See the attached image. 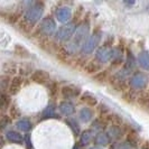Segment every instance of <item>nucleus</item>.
<instances>
[{
    "mask_svg": "<svg viewBox=\"0 0 149 149\" xmlns=\"http://www.w3.org/2000/svg\"><path fill=\"white\" fill-rule=\"evenodd\" d=\"M76 28H77V24L75 22L64 24L56 31V34H55V42L56 43H60V44L68 43L72 38L74 37Z\"/></svg>",
    "mask_w": 149,
    "mask_h": 149,
    "instance_id": "nucleus-1",
    "label": "nucleus"
},
{
    "mask_svg": "<svg viewBox=\"0 0 149 149\" xmlns=\"http://www.w3.org/2000/svg\"><path fill=\"white\" fill-rule=\"evenodd\" d=\"M43 14H44V3L42 0H37L29 8H27L25 16H24V19H26L29 24L35 26L40 20Z\"/></svg>",
    "mask_w": 149,
    "mask_h": 149,
    "instance_id": "nucleus-2",
    "label": "nucleus"
},
{
    "mask_svg": "<svg viewBox=\"0 0 149 149\" xmlns=\"http://www.w3.org/2000/svg\"><path fill=\"white\" fill-rule=\"evenodd\" d=\"M101 37H102V33L100 30L95 29L92 33V35L89 36V38L85 40V43L83 44L82 48H81V52L84 55H90L93 52H95L99 48V44L101 42Z\"/></svg>",
    "mask_w": 149,
    "mask_h": 149,
    "instance_id": "nucleus-3",
    "label": "nucleus"
},
{
    "mask_svg": "<svg viewBox=\"0 0 149 149\" xmlns=\"http://www.w3.org/2000/svg\"><path fill=\"white\" fill-rule=\"evenodd\" d=\"M57 31V25L56 22L52 17H45L40 22L38 26V36H45V37H51L55 35Z\"/></svg>",
    "mask_w": 149,
    "mask_h": 149,
    "instance_id": "nucleus-4",
    "label": "nucleus"
},
{
    "mask_svg": "<svg viewBox=\"0 0 149 149\" xmlns=\"http://www.w3.org/2000/svg\"><path fill=\"white\" fill-rule=\"evenodd\" d=\"M128 83H129V88L136 90V91H140V90H143L147 86L148 76L143 72H134L129 77V82Z\"/></svg>",
    "mask_w": 149,
    "mask_h": 149,
    "instance_id": "nucleus-5",
    "label": "nucleus"
},
{
    "mask_svg": "<svg viewBox=\"0 0 149 149\" xmlns=\"http://www.w3.org/2000/svg\"><path fill=\"white\" fill-rule=\"evenodd\" d=\"M113 57V48L110 45H103L95 51V60L99 61L101 64H105L112 61Z\"/></svg>",
    "mask_w": 149,
    "mask_h": 149,
    "instance_id": "nucleus-6",
    "label": "nucleus"
},
{
    "mask_svg": "<svg viewBox=\"0 0 149 149\" xmlns=\"http://www.w3.org/2000/svg\"><path fill=\"white\" fill-rule=\"evenodd\" d=\"M109 84L112 86V89L116 90V91H119V92H125L126 90L129 89V83H127L126 79L119 76L117 73L114 75H112V76H110Z\"/></svg>",
    "mask_w": 149,
    "mask_h": 149,
    "instance_id": "nucleus-7",
    "label": "nucleus"
},
{
    "mask_svg": "<svg viewBox=\"0 0 149 149\" xmlns=\"http://www.w3.org/2000/svg\"><path fill=\"white\" fill-rule=\"evenodd\" d=\"M30 80L37 84H47L51 81V75L47 71L44 70H36L30 75Z\"/></svg>",
    "mask_w": 149,
    "mask_h": 149,
    "instance_id": "nucleus-8",
    "label": "nucleus"
},
{
    "mask_svg": "<svg viewBox=\"0 0 149 149\" xmlns=\"http://www.w3.org/2000/svg\"><path fill=\"white\" fill-rule=\"evenodd\" d=\"M61 95L65 100L74 99V97L81 95V89L76 85H64L61 88Z\"/></svg>",
    "mask_w": 149,
    "mask_h": 149,
    "instance_id": "nucleus-9",
    "label": "nucleus"
},
{
    "mask_svg": "<svg viewBox=\"0 0 149 149\" xmlns=\"http://www.w3.org/2000/svg\"><path fill=\"white\" fill-rule=\"evenodd\" d=\"M137 62V58H134V56L132 55V53L130 51H127V55H126V62L123 64V68L122 71L128 74L129 76H131L132 73H134V70L136 68V63Z\"/></svg>",
    "mask_w": 149,
    "mask_h": 149,
    "instance_id": "nucleus-10",
    "label": "nucleus"
},
{
    "mask_svg": "<svg viewBox=\"0 0 149 149\" xmlns=\"http://www.w3.org/2000/svg\"><path fill=\"white\" fill-rule=\"evenodd\" d=\"M107 132L110 136L111 140H113V141H119V140H121L123 138L125 134H126V131H123V129L121 128V126H117V125H110L108 127Z\"/></svg>",
    "mask_w": 149,
    "mask_h": 149,
    "instance_id": "nucleus-11",
    "label": "nucleus"
},
{
    "mask_svg": "<svg viewBox=\"0 0 149 149\" xmlns=\"http://www.w3.org/2000/svg\"><path fill=\"white\" fill-rule=\"evenodd\" d=\"M5 137L8 142L16 145H22L25 140V137L20 134V131H16V130H7L5 132Z\"/></svg>",
    "mask_w": 149,
    "mask_h": 149,
    "instance_id": "nucleus-12",
    "label": "nucleus"
},
{
    "mask_svg": "<svg viewBox=\"0 0 149 149\" xmlns=\"http://www.w3.org/2000/svg\"><path fill=\"white\" fill-rule=\"evenodd\" d=\"M55 17H56V19L60 22L66 24V22H68V20L71 19V17H72V11H71V9L68 7L63 6V7H60L56 10Z\"/></svg>",
    "mask_w": 149,
    "mask_h": 149,
    "instance_id": "nucleus-13",
    "label": "nucleus"
},
{
    "mask_svg": "<svg viewBox=\"0 0 149 149\" xmlns=\"http://www.w3.org/2000/svg\"><path fill=\"white\" fill-rule=\"evenodd\" d=\"M22 76L20 75H16L11 79V82H10V85H9V89H8V93L10 95H16L18 94V92L20 91L22 86Z\"/></svg>",
    "mask_w": 149,
    "mask_h": 149,
    "instance_id": "nucleus-14",
    "label": "nucleus"
},
{
    "mask_svg": "<svg viewBox=\"0 0 149 149\" xmlns=\"http://www.w3.org/2000/svg\"><path fill=\"white\" fill-rule=\"evenodd\" d=\"M58 110H60L61 114L65 116V117H72L75 113L76 109H75V105L70 102L68 100H65V101H62L58 105Z\"/></svg>",
    "mask_w": 149,
    "mask_h": 149,
    "instance_id": "nucleus-15",
    "label": "nucleus"
},
{
    "mask_svg": "<svg viewBox=\"0 0 149 149\" xmlns=\"http://www.w3.org/2000/svg\"><path fill=\"white\" fill-rule=\"evenodd\" d=\"M53 118L58 119L60 116L56 114V104L55 103H49L40 113V120H48L53 119Z\"/></svg>",
    "mask_w": 149,
    "mask_h": 149,
    "instance_id": "nucleus-16",
    "label": "nucleus"
},
{
    "mask_svg": "<svg viewBox=\"0 0 149 149\" xmlns=\"http://www.w3.org/2000/svg\"><path fill=\"white\" fill-rule=\"evenodd\" d=\"M111 138L108 134V132H103V131L97 132L94 138V143L99 147H107V146L111 145Z\"/></svg>",
    "mask_w": 149,
    "mask_h": 149,
    "instance_id": "nucleus-17",
    "label": "nucleus"
},
{
    "mask_svg": "<svg viewBox=\"0 0 149 149\" xmlns=\"http://www.w3.org/2000/svg\"><path fill=\"white\" fill-rule=\"evenodd\" d=\"M79 118L84 123H89L94 118V111L90 107H84L79 112Z\"/></svg>",
    "mask_w": 149,
    "mask_h": 149,
    "instance_id": "nucleus-18",
    "label": "nucleus"
},
{
    "mask_svg": "<svg viewBox=\"0 0 149 149\" xmlns=\"http://www.w3.org/2000/svg\"><path fill=\"white\" fill-rule=\"evenodd\" d=\"M101 68H102V64H101L99 61H97L94 58V60L88 62V64L84 67V71H85L88 74L94 75V74H97V72H100Z\"/></svg>",
    "mask_w": 149,
    "mask_h": 149,
    "instance_id": "nucleus-19",
    "label": "nucleus"
},
{
    "mask_svg": "<svg viewBox=\"0 0 149 149\" xmlns=\"http://www.w3.org/2000/svg\"><path fill=\"white\" fill-rule=\"evenodd\" d=\"M137 62L139 66L143 68L145 71H149V52L148 51H141L137 56Z\"/></svg>",
    "mask_w": 149,
    "mask_h": 149,
    "instance_id": "nucleus-20",
    "label": "nucleus"
},
{
    "mask_svg": "<svg viewBox=\"0 0 149 149\" xmlns=\"http://www.w3.org/2000/svg\"><path fill=\"white\" fill-rule=\"evenodd\" d=\"M65 123L72 130V132H73V134H74L75 137H77V136L81 134V128H80L79 122L75 119H73L72 117H67L66 119H65Z\"/></svg>",
    "mask_w": 149,
    "mask_h": 149,
    "instance_id": "nucleus-21",
    "label": "nucleus"
},
{
    "mask_svg": "<svg viewBox=\"0 0 149 149\" xmlns=\"http://www.w3.org/2000/svg\"><path fill=\"white\" fill-rule=\"evenodd\" d=\"M16 127L18 129V131L28 134L33 128V123L30 122L29 119H20L16 122Z\"/></svg>",
    "mask_w": 149,
    "mask_h": 149,
    "instance_id": "nucleus-22",
    "label": "nucleus"
},
{
    "mask_svg": "<svg viewBox=\"0 0 149 149\" xmlns=\"http://www.w3.org/2000/svg\"><path fill=\"white\" fill-rule=\"evenodd\" d=\"M93 140V132H92V129H86L84 130L81 136H80V143L82 147H85L90 145V142H92Z\"/></svg>",
    "mask_w": 149,
    "mask_h": 149,
    "instance_id": "nucleus-23",
    "label": "nucleus"
},
{
    "mask_svg": "<svg viewBox=\"0 0 149 149\" xmlns=\"http://www.w3.org/2000/svg\"><path fill=\"white\" fill-rule=\"evenodd\" d=\"M10 105H11V97L9 95V93L1 92V95H0V108H1V111H6L7 109L10 108Z\"/></svg>",
    "mask_w": 149,
    "mask_h": 149,
    "instance_id": "nucleus-24",
    "label": "nucleus"
},
{
    "mask_svg": "<svg viewBox=\"0 0 149 149\" xmlns=\"http://www.w3.org/2000/svg\"><path fill=\"white\" fill-rule=\"evenodd\" d=\"M137 97H138L137 91L131 88L122 92V99L128 103H134V101H137Z\"/></svg>",
    "mask_w": 149,
    "mask_h": 149,
    "instance_id": "nucleus-25",
    "label": "nucleus"
},
{
    "mask_svg": "<svg viewBox=\"0 0 149 149\" xmlns=\"http://www.w3.org/2000/svg\"><path fill=\"white\" fill-rule=\"evenodd\" d=\"M95 82L99 83H105V82H109V79H110V73L108 70H101L100 72H97V74L93 75L92 77Z\"/></svg>",
    "mask_w": 149,
    "mask_h": 149,
    "instance_id": "nucleus-26",
    "label": "nucleus"
},
{
    "mask_svg": "<svg viewBox=\"0 0 149 149\" xmlns=\"http://www.w3.org/2000/svg\"><path fill=\"white\" fill-rule=\"evenodd\" d=\"M126 141H128L131 146H132V148L134 147H137L138 146V143L140 141V138H139V136L137 134L136 131L134 130H130V131H127V136H126Z\"/></svg>",
    "mask_w": 149,
    "mask_h": 149,
    "instance_id": "nucleus-27",
    "label": "nucleus"
},
{
    "mask_svg": "<svg viewBox=\"0 0 149 149\" xmlns=\"http://www.w3.org/2000/svg\"><path fill=\"white\" fill-rule=\"evenodd\" d=\"M81 101L84 102L85 104H88L89 107H95V105L99 104L97 97H94L89 92H84L83 95H81Z\"/></svg>",
    "mask_w": 149,
    "mask_h": 149,
    "instance_id": "nucleus-28",
    "label": "nucleus"
},
{
    "mask_svg": "<svg viewBox=\"0 0 149 149\" xmlns=\"http://www.w3.org/2000/svg\"><path fill=\"white\" fill-rule=\"evenodd\" d=\"M137 103L139 104V107H141L143 109H149V93L142 92L140 94H138Z\"/></svg>",
    "mask_w": 149,
    "mask_h": 149,
    "instance_id": "nucleus-29",
    "label": "nucleus"
},
{
    "mask_svg": "<svg viewBox=\"0 0 149 149\" xmlns=\"http://www.w3.org/2000/svg\"><path fill=\"white\" fill-rule=\"evenodd\" d=\"M46 89L48 91V94L51 97H55L58 93V90H60V86H58V83L56 81H49V82L46 84Z\"/></svg>",
    "mask_w": 149,
    "mask_h": 149,
    "instance_id": "nucleus-30",
    "label": "nucleus"
},
{
    "mask_svg": "<svg viewBox=\"0 0 149 149\" xmlns=\"http://www.w3.org/2000/svg\"><path fill=\"white\" fill-rule=\"evenodd\" d=\"M18 26H19V29L22 30L24 34H30L33 28H34V25L29 24L26 19H22L18 22Z\"/></svg>",
    "mask_w": 149,
    "mask_h": 149,
    "instance_id": "nucleus-31",
    "label": "nucleus"
},
{
    "mask_svg": "<svg viewBox=\"0 0 149 149\" xmlns=\"http://www.w3.org/2000/svg\"><path fill=\"white\" fill-rule=\"evenodd\" d=\"M3 72L6 75H14L17 72V66L13 62H7L3 64Z\"/></svg>",
    "mask_w": 149,
    "mask_h": 149,
    "instance_id": "nucleus-32",
    "label": "nucleus"
},
{
    "mask_svg": "<svg viewBox=\"0 0 149 149\" xmlns=\"http://www.w3.org/2000/svg\"><path fill=\"white\" fill-rule=\"evenodd\" d=\"M132 146L128 141H114L110 145L109 149H131Z\"/></svg>",
    "mask_w": 149,
    "mask_h": 149,
    "instance_id": "nucleus-33",
    "label": "nucleus"
},
{
    "mask_svg": "<svg viewBox=\"0 0 149 149\" xmlns=\"http://www.w3.org/2000/svg\"><path fill=\"white\" fill-rule=\"evenodd\" d=\"M107 127V125H105L104 122L102 121V120L100 119H95L93 122H92V126H91V128H92V130H97V132H101V131H103V129Z\"/></svg>",
    "mask_w": 149,
    "mask_h": 149,
    "instance_id": "nucleus-34",
    "label": "nucleus"
},
{
    "mask_svg": "<svg viewBox=\"0 0 149 149\" xmlns=\"http://www.w3.org/2000/svg\"><path fill=\"white\" fill-rule=\"evenodd\" d=\"M15 53H16V55H18L19 57H24V58H26V57H28V56H29V52H28V49H27V48H25V47L22 46V45H16L15 46Z\"/></svg>",
    "mask_w": 149,
    "mask_h": 149,
    "instance_id": "nucleus-35",
    "label": "nucleus"
},
{
    "mask_svg": "<svg viewBox=\"0 0 149 149\" xmlns=\"http://www.w3.org/2000/svg\"><path fill=\"white\" fill-rule=\"evenodd\" d=\"M11 82V79H10V75H3L0 80V86H1V91L2 92H6L9 89V85Z\"/></svg>",
    "mask_w": 149,
    "mask_h": 149,
    "instance_id": "nucleus-36",
    "label": "nucleus"
},
{
    "mask_svg": "<svg viewBox=\"0 0 149 149\" xmlns=\"http://www.w3.org/2000/svg\"><path fill=\"white\" fill-rule=\"evenodd\" d=\"M13 122V118L9 116V114H2L1 116V119H0V128H1V130H3V129H6L7 126H9L10 123Z\"/></svg>",
    "mask_w": 149,
    "mask_h": 149,
    "instance_id": "nucleus-37",
    "label": "nucleus"
},
{
    "mask_svg": "<svg viewBox=\"0 0 149 149\" xmlns=\"http://www.w3.org/2000/svg\"><path fill=\"white\" fill-rule=\"evenodd\" d=\"M8 110H9V116H10L13 119H18V118L20 117V110H19L15 104L10 105V108H9Z\"/></svg>",
    "mask_w": 149,
    "mask_h": 149,
    "instance_id": "nucleus-38",
    "label": "nucleus"
},
{
    "mask_svg": "<svg viewBox=\"0 0 149 149\" xmlns=\"http://www.w3.org/2000/svg\"><path fill=\"white\" fill-rule=\"evenodd\" d=\"M19 14H8V16L6 17L7 22H9L10 25H15L16 22H18L19 20Z\"/></svg>",
    "mask_w": 149,
    "mask_h": 149,
    "instance_id": "nucleus-39",
    "label": "nucleus"
},
{
    "mask_svg": "<svg viewBox=\"0 0 149 149\" xmlns=\"http://www.w3.org/2000/svg\"><path fill=\"white\" fill-rule=\"evenodd\" d=\"M97 111L100 113V116H104V114L110 113V109L105 104H103V103H100V104L97 105Z\"/></svg>",
    "mask_w": 149,
    "mask_h": 149,
    "instance_id": "nucleus-40",
    "label": "nucleus"
},
{
    "mask_svg": "<svg viewBox=\"0 0 149 149\" xmlns=\"http://www.w3.org/2000/svg\"><path fill=\"white\" fill-rule=\"evenodd\" d=\"M25 146H26V149H33V143H31V139H30L29 134H26L25 136Z\"/></svg>",
    "mask_w": 149,
    "mask_h": 149,
    "instance_id": "nucleus-41",
    "label": "nucleus"
},
{
    "mask_svg": "<svg viewBox=\"0 0 149 149\" xmlns=\"http://www.w3.org/2000/svg\"><path fill=\"white\" fill-rule=\"evenodd\" d=\"M34 2L35 0H22V6L25 8H29Z\"/></svg>",
    "mask_w": 149,
    "mask_h": 149,
    "instance_id": "nucleus-42",
    "label": "nucleus"
},
{
    "mask_svg": "<svg viewBox=\"0 0 149 149\" xmlns=\"http://www.w3.org/2000/svg\"><path fill=\"white\" fill-rule=\"evenodd\" d=\"M123 2H125L127 6H134L136 0H123Z\"/></svg>",
    "mask_w": 149,
    "mask_h": 149,
    "instance_id": "nucleus-43",
    "label": "nucleus"
},
{
    "mask_svg": "<svg viewBox=\"0 0 149 149\" xmlns=\"http://www.w3.org/2000/svg\"><path fill=\"white\" fill-rule=\"evenodd\" d=\"M81 147H82V146H81V143L79 142V143H75L74 147H73V149H81Z\"/></svg>",
    "mask_w": 149,
    "mask_h": 149,
    "instance_id": "nucleus-44",
    "label": "nucleus"
},
{
    "mask_svg": "<svg viewBox=\"0 0 149 149\" xmlns=\"http://www.w3.org/2000/svg\"><path fill=\"white\" fill-rule=\"evenodd\" d=\"M142 149H149V143H146L142 146Z\"/></svg>",
    "mask_w": 149,
    "mask_h": 149,
    "instance_id": "nucleus-45",
    "label": "nucleus"
},
{
    "mask_svg": "<svg viewBox=\"0 0 149 149\" xmlns=\"http://www.w3.org/2000/svg\"><path fill=\"white\" fill-rule=\"evenodd\" d=\"M91 149H102V148H100V147L97 146V147H93V148H91Z\"/></svg>",
    "mask_w": 149,
    "mask_h": 149,
    "instance_id": "nucleus-46",
    "label": "nucleus"
}]
</instances>
